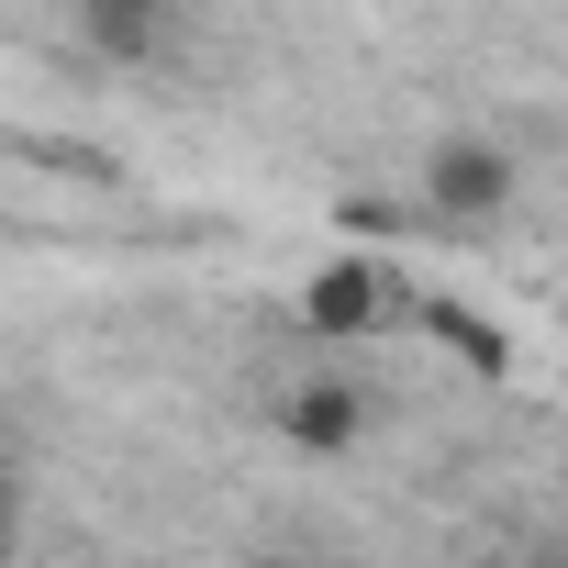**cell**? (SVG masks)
Listing matches in <instances>:
<instances>
[{
  "label": "cell",
  "instance_id": "1",
  "mask_svg": "<svg viewBox=\"0 0 568 568\" xmlns=\"http://www.w3.org/2000/svg\"><path fill=\"white\" fill-rule=\"evenodd\" d=\"M402 267L390 256H324L313 278H302V335H324V346H346V335H379V324H402Z\"/></svg>",
  "mask_w": 568,
  "mask_h": 568
},
{
  "label": "cell",
  "instance_id": "2",
  "mask_svg": "<svg viewBox=\"0 0 568 568\" xmlns=\"http://www.w3.org/2000/svg\"><path fill=\"white\" fill-rule=\"evenodd\" d=\"M424 201H435V223H490L513 201V156L479 145V134H446L435 168H424Z\"/></svg>",
  "mask_w": 568,
  "mask_h": 568
},
{
  "label": "cell",
  "instance_id": "3",
  "mask_svg": "<svg viewBox=\"0 0 568 568\" xmlns=\"http://www.w3.org/2000/svg\"><path fill=\"white\" fill-rule=\"evenodd\" d=\"M278 435L313 446V457H346L368 435V390L357 379H291V390H278Z\"/></svg>",
  "mask_w": 568,
  "mask_h": 568
},
{
  "label": "cell",
  "instance_id": "4",
  "mask_svg": "<svg viewBox=\"0 0 568 568\" xmlns=\"http://www.w3.org/2000/svg\"><path fill=\"white\" fill-rule=\"evenodd\" d=\"M79 23H90V45H101V57H156L168 0H79Z\"/></svg>",
  "mask_w": 568,
  "mask_h": 568
},
{
  "label": "cell",
  "instance_id": "5",
  "mask_svg": "<svg viewBox=\"0 0 568 568\" xmlns=\"http://www.w3.org/2000/svg\"><path fill=\"white\" fill-rule=\"evenodd\" d=\"M424 335H435V346H457L468 368H490V379H501V335H490V324H468L457 302H424Z\"/></svg>",
  "mask_w": 568,
  "mask_h": 568
}]
</instances>
